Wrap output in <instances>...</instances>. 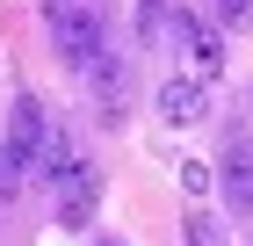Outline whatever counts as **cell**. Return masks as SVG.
I'll use <instances>...</instances> for the list:
<instances>
[{
    "label": "cell",
    "mask_w": 253,
    "mask_h": 246,
    "mask_svg": "<svg viewBox=\"0 0 253 246\" xmlns=\"http://www.w3.org/2000/svg\"><path fill=\"white\" fill-rule=\"evenodd\" d=\"M43 138H51V131H43V101H37V95H22L15 109H7V152H0V159H7V167H0V189H7V196L37 174Z\"/></svg>",
    "instance_id": "obj_1"
},
{
    "label": "cell",
    "mask_w": 253,
    "mask_h": 246,
    "mask_svg": "<svg viewBox=\"0 0 253 246\" xmlns=\"http://www.w3.org/2000/svg\"><path fill=\"white\" fill-rule=\"evenodd\" d=\"M51 44H58V58L73 65V73H87L109 44H101V15L94 7H51Z\"/></svg>",
    "instance_id": "obj_2"
},
{
    "label": "cell",
    "mask_w": 253,
    "mask_h": 246,
    "mask_svg": "<svg viewBox=\"0 0 253 246\" xmlns=\"http://www.w3.org/2000/svg\"><path fill=\"white\" fill-rule=\"evenodd\" d=\"M167 37H174L181 51L195 58V80H217V73H224V65H232V58H224V37H217V29H203V22H195L188 7H181V15L167 22Z\"/></svg>",
    "instance_id": "obj_3"
},
{
    "label": "cell",
    "mask_w": 253,
    "mask_h": 246,
    "mask_svg": "<svg viewBox=\"0 0 253 246\" xmlns=\"http://www.w3.org/2000/svg\"><path fill=\"white\" fill-rule=\"evenodd\" d=\"M94 203H101V167L80 159V167L58 181V225L65 232H87V225H94Z\"/></svg>",
    "instance_id": "obj_4"
},
{
    "label": "cell",
    "mask_w": 253,
    "mask_h": 246,
    "mask_svg": "<svg viewBox=\"0 0 253 246\" xmlns=\"http://www.w3.org/2000/svg\"><path fill=\"white\" fill-rule=\"evenodd\" d=\"M87 87H94V109L116 123V116H123V95H130V65H123V51H101L94 65H87Z\"/></svg>",
    "instance_id": "obj_5"
},
{
    "label": "cell",
    "mask_w": 253,
    "mask_h": 246,
    "mask_svg": "<svg viewBox=\"0 0 253 246\" xmlns=\"http://www.w3.org/2000/svg\"><path fill=\"white\" fill-rule=\"evenodd\" d=\"M159 116H167V123H203V116H210L203 80H167V87H159Z\"/></svg>",
    "instance_id": "obj_6"
},
{
    "label": "cell",
    "mask_w": 253,
    "mask_h": 246,
    "mask_svg": "<svg viewBox=\"0 0 253 246\" xmlns=\"http://www.w3.org/2000/svg\"><path fill=\"white\" fill-rule=\"evenodd\" d=\"M224 196H232V210H253V145L246 138H232V152H224Z\"/></svg>",
    "instance_id": "obj_7"
},
{
    "label": "cell",
    "mask_w": 253,
    "mask_h": 246,
    "mask_svg": "<svg viewBox=\"0 0 253 246\" xmlns=\"http://www.w3.org/2000/svg\"><path fill=\"white\" fill-rule=\"evenodd\" d=\"M181 189L203 196V189H210V167H203V159H181Z\"/></svg>",
    "instance_id": "obj_8"
},
{
    "label": "cell",
    "mask_w": 253,
    "mask_h": 246,
    "mask_svg": "<svg viewBox=\"0 0 253 246\" xmlns=\"http://www.w3.org/2000/svg\"><path fill=\"white\" fill-rule=\"evenodd\" d=\"M188 246H224V232H217L210 217H188Z\"/></svg>",
    "instance_id": "obj_9"
},
{
    "label": "cell",
    "mask_w": 253,
    "mask_h": 246,
    "mask_svg": "<svg viewBox=\"0 0 253 246\" xmlns=\"http://www.w3.org/2000/svg\"><path fill=\"white\" fill-rule=\"evenodd\" d=\"M217 15H224V22H246V15H253V0H217Z\"/></svg>",
    "instance_id": "obj_10"
},
{
    "label": "cell",
    "mask_w": 253,
    "mask_h": 246,
    "mask_svg": "<svg viewBox=\"0 0 253 246\" xmlns=\"http://www.w3.org/2000/svg\"><path fill=\"white\" fill-rule=\"evenodd\" d=\"M101 246H123V239H101Z\"/></svg>",
    "instance_id": "obj_11"
}]
</instances>
